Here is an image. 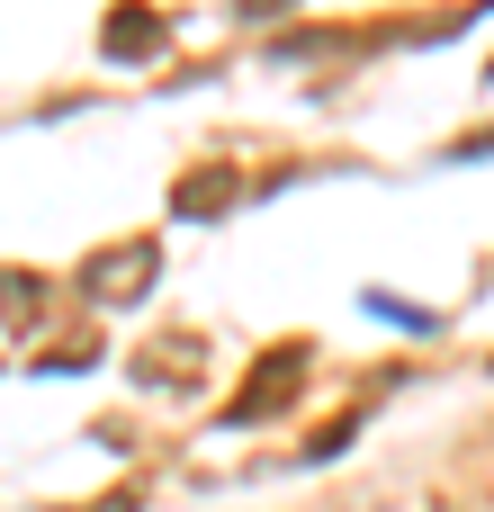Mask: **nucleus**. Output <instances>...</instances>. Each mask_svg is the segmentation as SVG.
<instances>
[{"label": "nucleus", "instance_id": "nucleus-3", "mask_svg": "<svg viewBox=\"0 0 494 512\" xmlns=\"http://www.w3.org/2000/svg\"><path fill=\"white\" fill-rule=\"evenodd\" d=\"M99 45H108L117 63H144V54H162V45H171V27H162V9H144V0H117V9L99 18Z\"/></svg>", "mask_w": 494, "mask_h": 512}, {"label": "nucleus", "instance_id": "nucleus-4", "mask_svg": "<svg viewBox=\"0 0 494 512\" xmlns=\"http://www.w3.org/2000/svg\"><path fill=\"white\" fill-rule=\"evenodd\" d=\"M234 189H243V180H234V162H207V171H180V180H171V207H180L189 225H207V216H225V207H234Z\"/></svg>", "mask_w": 494, "mask_h": 512}, {"label": "nucleus", "instance_id": "nucleus-1", "mask_svg": "<svg viewBox=\"0 0 494 512\" xmlns=\"http://www.w3.org/2000/svg\"><path fill=\"white\" fill-rule=\"evenodd\" d=\"M153 270H162V252L135 234V243H117V252H90V261H81V297H90V306H135V297L153 288Z\"/></svg>", "mask_w": 494, "mask_h": 512}, {"label": "nucleus", "instance_id": "nucleus-6", "mask_svg": "<svg viewBox=\"0 0 494 512\" xmlns=\"http://www.w3.org/2000/svg\"><path fill=\"white\" fill-rule=\"evenodd\" d=\"M36 297H45V279H27V270H0V306H9L18 324L36 315Z\"/></svg>", "mask_w": 494, "mask_h": 512}, {"label": "nucleus", "instance_id": "nucleus-5", "mask_svg": "<svg viewBox=\"0 0 494 512\" xmlns=\"http://www.w3.org/2000/svg\"><path fill=\"white\" fill-rule=\"evenodd\" d=\"M180 360H198V342H189V333H171V342L135 351V378H144V387H171V378H180Z\"/></svg>", "mask_w": 494, "mask_h": 512}, {"label": "nucleus", "instance_id": "nucleus-2", "mask_svg": "<svg viewBox=\"0 0 494 512\" xmlns=\"http://www.w3.org/2000/svg\"><path fill=\"white\" fill-rule=\"evenodd\" d=\"M297 387H306V342H279L252 378H243V396L225 405V423H261V414H288L297 405Z\"/></svg>", "mask_w": 494, "mask_h": 512}]
</instances>
